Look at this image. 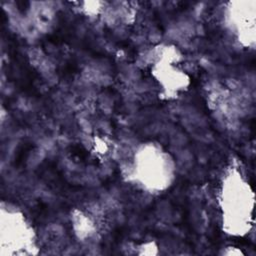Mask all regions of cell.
<instances>
[{
    "instance_id": "obj_1",
    "label": "cell",
    "mask_w": 256,
    "mask_h": 256,
    "mask_svg": "<svg viewBox=\"0 0 256 256\" xmlns=\"http://www.w3.org/2000/svg\"><path fill=\"white\" fill-rule=\"evenodd\" d=\"M254 195L241 173L231 171L224 178L220 191L223 226L231 235L246 234L253 219Z\"/></svg>"
},
{
    "instance_id": "obj_2",
    "label": "cell",
    "mask_w": 256,
    "mask_h": 256,
    "mask_svg": "<svg viewBox=\"0 0 256 256\" xmlns=\"http://www.w3.org/2000/svg\"><path fill=\"white\" fill-rule=\"evenodd\" d=\"M135 153L129 178L149 193H161L172 185L174 180V163L171 157L157 145H145L144 149Z\"/></svg>"
},
{
    "instance_id": "obj_3",
    "label": "cell",
    "mask_w": 256,
    "mask_h": 256,
    "mask_svg": "<svg viewBox=\"0 0 256 256\" xmlns=\"http://www.w3.org/2000/svg\"><path fill=\"white\" fill-rule=\"evenodd\" d=\"M227 24L238 41L244 46H253L255 42V2H230L227 7Z\"/></svg>"
}]
</instances>
